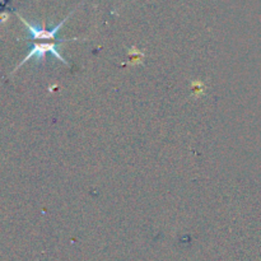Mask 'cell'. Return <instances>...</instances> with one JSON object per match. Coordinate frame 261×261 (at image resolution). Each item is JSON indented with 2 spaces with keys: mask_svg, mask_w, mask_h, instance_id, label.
I'll use <instances>...</instances> for the list:
<instances>
[{
  "mask_svg": "<svg viewBox=\"0 0 261 261\" xmlns=\"http://www.w3.org/2000/svg\"><path fill=\"white\" fill-rule=\"evenodd\" d=\"M46 54H53V55L55 56V58H58L59 60L61 61V63H64V64H65V65L70 66V64H69L68 61H66L65 59H64V56L61 55L60 51L58 50V43H51V42H47V43H36V45L33 46V47L30 50L28 55L24 58V60H23L22 63L19 64V66L23 65V64H24L25 61H28V60H30V59H32V58H35L36 61H37V63H40V61L45 60Z\"/></svg>",
  "mask_w": 261,
  "mask_h": 261,
  "instance_id": "1",
  "label": "cell"
},
{
  "mask_svg": "<svg viewBox=\"0 0 261 261\" xmlns=\"http://www.w3.org/2000/svg\"><path fill=\"white\" fill-rule=\"evenodd\" d=\"M71 14H73V12H71L70 14L66 15V18H64V19L61 20L59 24H56L55 27L51 28V30H45V28L40 27V25H37V24H31L30 22H27L25 19H23L22 17H20V20H22V22L24 23L25 27H27L28 32L31 33V37L35 38V40H55L56 35H58V32L60 31V28L63 27L64 23H65L66 20L70 18Z\"/></svg>",
  "mask_w": 261,
  "mask_h": 261,
  "instance_id": "2",
  "label": "cell"
}]
</instances>
